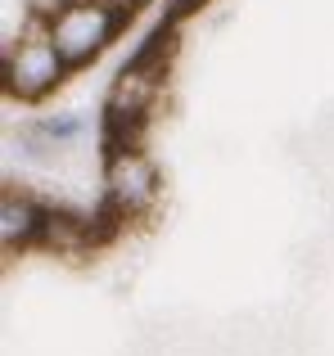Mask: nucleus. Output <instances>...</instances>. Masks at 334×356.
Segmentation results:
<instances>
[{"instance_id": "obj_1", "label": "nucleus", "mask_w": 334, "mask_h": 356, "mask_svg": "<svg viewBox=\"0 0 334 356\" xmlns=\"http://www.w3.org/2000/svg\"><path fill=\"white\" fill-rule=\"evenodd\" d=\"M113 32V9L104 5H72L54 23V45L63 59H86L90 50H100V41H109Z\"/></svg>"}, {"instance_id": "obj_2", "label": "nucleus", "mask_w": 334, "mask_h": 356, "mask_svg": "<svg viewBox=\"0 0 334 356\" xmlns=\"http://www.w3.org/2000/svg\"><path fill=\"white\" fill-rule=\"evenodd\" d=\"M59 45L54 41H27L23 50L9 59V86L18 95H41L54 77H59Z\"/></svg>"}, {"instance_id": "obj_3", "label": "nucleus", "mask_w": 334, "mask_h": 356, "mask_svg": "<svg viewBox=\"0 0 334 356\" xmlns=\"http://www.w3.org/2000/svg\"><path fill=\"white\" fill-rule=\"evenodd\" d=\"M109 194L118 208H141L154 199V172L141 154H118L109 167Z\"/></svg>"}, {"instance_id": "obj_4", "label": "nucleus", "mask_w": 334, "mask_h": 356, "mask_svg": "<svg viewBox=\"0 0 334 356\" xmlns=\"http://www.w3.org/2000/svg\"><path fill=\"white\" fill-rule=\"evenodd\" d=\"M154 86H159V81H154L145 68H127V72H122V81L113 86V99H109V113H113V122H122V118H141V113H145V104L154 99Z\"/></svg>"}, {"instance_id": "obj_5", "label": "nucleus", "mask_w": 334, "mask_h": 356, "mask_svg": "<svg viewBox=\"0 0 334 356\" xmlns=\"http://www.w3.org/2000/svg\"><path fill=\"white\" fill-rule=\"evenodd\" d=\"M27 230H32V208H27V203H14V199H9V203H5V243L23 239Z\"/></svg>"}]
</instances>
